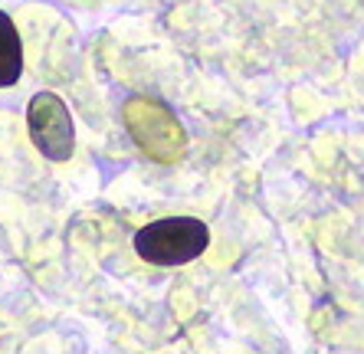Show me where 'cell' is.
<instances>
[{"mask_svg":"<svg viewBox=\"0 0 364 354\" xmlns=\"http://www.w3.org/2000/svg\"><path fill=\"white\" fill-rule=\"evenodd\" d=\"M26 125L36 151L50 161H69L76 151V128L66 102L56 92H36L26 109Z\"/></svg>","mask_w":364,"mask_h":354,"instance_id":"cell-3","label":"cell"},{"mask_svg":"<svg viewBox=\"0 0 364 354\" xmlns=\"http://www.w3.org/2000/svg\"><path fill=\"white\" fill-rule=\"evenodd\" d=\"M210 246V230L197 217H164L135 233V253L151 266H184Z\"/></svg>","mask_w":364,"mask_h":354,"instance_id":"cell-1","label":"cell"},{"mask_svg":"<svg viewBox=\"0 0 364 354\" xmlns=\"http://www.w3.org/2000/svg\"><path fill=\"white\" fill-rule=\"evenodd\" d=\"M122 115H125V125L135 138V144L148 158L171 164V161H178L184 154L187 135L168 105L154 99H128Z\"/></svg>","mask_w":364,"mask_h":354,"instance_id":"cell-2","label":"cell"},{"mask_svg":"<svg viewBox=\"0 0 364 354\" xmlns=\"http://www.w3.org/2000/svg\"><path fill=\"white\" fill-rule=\"evenodd\" d=\"M20 76H23V43L10 14L0 10V89L17 85Z\"/></svg>","mask_w":364,"mask_h":354,"instance_id":"cell-4","label":"cell"}]
</instances>
